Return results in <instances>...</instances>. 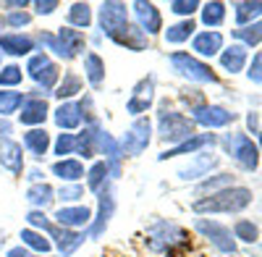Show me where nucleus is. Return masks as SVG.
<instances>
[{
	"label": "nucleus",
	"instance_id": "52",
	"mask_svg": "<svg viewBox=\"0 0 262 257\" xmlns=\"http://www.w3.org/2000/svg\"><path fill=\"white\" fill-rule=\"evenodd\" d=\"M32 6H34L37 16H50V13H55V8H60L58 0H34Z\"/></svg>",
	"mask_w": 262,
	"mask_h": 257
},
{
	"label": "nucleus",
	"instance_id": "11",
	"mask_svg": "<svg viewBox=\"0 0 262 257\" xmlns=\"http://www.w3.org/2000/svg\"><path fill=\"white\" fill-rule=\"evenodd\" d=\"M217 163H221V158H217L215 153H207V149H205V153L191 155L189 163L176 170V176L181 181H200V179H207L210 176V170H215Z\"/></svg>",
	"mask_w": 262,
	"mask_h": 257
},
{
	"label": "nucleus",
	"instance_id": "24",
	"mask_svg": "<svg viewBox=\"0 0 262 257\" xmlns=\"http://www.w3.org/2000/svg\"><path fill=\"white\" fill-rule=\"evenodd\" d=\"M48 113H50V108H48L45 100H39V97H27L24 105H21L18 121L24 123V126H29V128H39L42 123L48 121Z\"/></svg>",
	"mask_w": 262,
	"mask_h": 257
},
{
	"label": "nucleus",
	"instance_id": "2",
	"mask_svg": "<svg viewBox=\"0 0 262 257\" xmlns=\"http://www.w3.org/2000/svg\"><path fill=\"white\" fill-rule=\"evenodd\" d=\"M147 247L158 254H168L173 257L176 249H186L189 247V233L168 218H158L147 226Z\"/></svg>",
	"mask_w": 262,
	"mask_h": 257
},
{
	"label": "nucleus",
	"instance_id": "20",
	"mask_svg": "<svg viewBox=\"0 0 262 257\" xmlns=\"http://www.w3.org/2000/svg\"><path fill=\"white\" fill-rule=\"evenodd\" d=\"M48 239H53V244L58 247V252H60L63 257H71V254L84 244L86 233H84V231H71V228H63V226H55V223H53V228L48 231Z\"/></svg>",
	"mask_w": 262,
	"mask_h": 257
},
{
	"label": "nucleus",
	"instance_id": "8",
	"mask_svg": "<svg viewBox=\"0 0 262 257\" xmlns=\"http://www.w3.org/2000/svg\"><path fill=\"white\" fill-rule=\"evenodd\" d=\"M113 216H116V195H113V186L107 184L97 195V212L92 216V223L86 226V239H100L111 226Z\"/></svg>",
	"mask_w": 262,
	"mask_h": 257
},
{
	"label": "nucleus",
	"instance_id": "5",
	"mask_svg": "<svg viewBox=\"0 0 262 257\" xmlns=\"http://www.w3.org/2000/svg\"><path fill=\"white\" fill-rule=\"evenodd\" d=\"M168 63L176 76L186 79V81H194V84H217V74L210 69V63H205L202 58H196L186 50H176L168 55Z\"/></svg>",
	"mask_w": 262,
	"mask_h": 257
},
{
	"label": "nucleus",
	"instance_id": "33",
	"mask_svg": "<svg viewBox=\"0 0 262 257\" xmlns=\"http://www.w3.org/2000/svg\"><path fill=\"white\" fill-rule=\"evenodd\" d=\"M228 16V6L221 3V0H212V3H202L200 8V18H202V24L215 29V27H223V21Z\"/></svg>",
	"mask_w": 262,
	"mask_h": 257
},
{
	"label": "nucleus",
	"instance_id": "10",
	"mask_svg": "<svg viewBox=\"0 0 262 257\" xmlns=\"http://www.w3.org/2000/svg\"><path fill=\"white\" fill-rule=\"evenodd\" d=\"M97 24L105 37L116 34L121 27L128 24V6L121 3V0H105V3L97 6Z\"/></svg>",
	"mask_w": 262,
	"mask_h": 257
},
{
	"label": "nucleus",
	"instance_id": "1",
	"mask_svg": "<svg viewBox=\"0 0 262 257\" xmlns=\"http://www.w3.org/2000/svg\"><path fill=\"white\" fill-rule=\"evenodd\" d=\"M252 200H254L252 189L233 184L228 189L215 191V195L194 200L191 202V210L200 212V216H233V212H244L252 205Z\"/></svg>",
	"mask_w": 262,
	"mask_h": 257
},
{
	"label": "nucleus",
	"instance_id": "32",
	"mask_svg": "<svg viewBox=\"0 0 262 257\" xmlns=\"http://www.w3.org/2000/svg\"><path fill=\"white\" fill-rule=\"evenodd\" d=\"M259 16H262V3H259V0H244V3L233 6V18H236L238 29L259 21Z\"/></svg>",
	"mask_w": 262,
	"mask_h": 257
},
{
	"label": "nucleus",
	"instance_id": "15",
	"mask_svg": "<svg viewBox=\"0 0 262 257\" xmlns=\"http://www.w3.org/2000/svg\"><path fill=\"white\" fill-rule=\"evenodd\" d=\"M131 11H134V18H137V27L152 37V34H160L163 32V16L158 11L155 3H144V0H134V3L128 6Z\"/></svg>",
	"mask_w": 262,
	"mask_h": 257
},
{
	"label": "nucleus",
	"instance_id": "46",
	"mask_svg": "<svg viewBox=\"0 0 262 257\" xmlns=\"http://www.w3.org/2000/svg\"><path fill=\"white\" fill-rule=\"evenodd\" d=\"M48 63H50V55L45 53V50H37V53H32L29 55V60H27V74L32 76V79H37L39 74H42V69H45L48 66Z\"/></svg>",
	"mask_w": 262,
	"mask_h": 257
},
{
	"label": "nucleus",
	"instance_id": "36",
	"mask_svg": "<svg viewBox=\"0 0 262 257\" xmlns=\"http://www.w3.org/2000/svg\"><path fill=\"white\" fill-rule=\"evenodd\" d=\"M194 29H196L194 18H181V21H176V24H170L163 32V37H165V42H170V45H181V42H189V37H194Z\"/></svg>",
	"mask_w": 262,
	"mask_h": 257
},
{
	"label": "nucleus",
	"instance_id": "23",
	"mask_svg": "<svg viewBox=\"0 0 262 257\" xmlns=\"http://www.w3.org/2000/svg\"><path fill=\"white\" fill-rule=\"evenodd\" d=\"M100 155L107 165V174H111V179H118L121 176V163H123V149L118 144V139L105 128L102 134V144H100Z\"/></svg>",
	"mask_w": 262,
	"mask_h": 257
},
{
	"label": "nucleus",
	"instance_id": "22",
	"mask_svg": "<svg viewBox=\"0 0 262 257\" xmlns=\"http://www.w3.org/2000/svg\"><path fill=\"white\" fill-rule=\"evenodd\" d=\"M111 42H116L118 48H126V50H134V53H142V50H147V42H149V37L137 27V24H128L126 27H121L116 34H111L107 37Z\"/></svg>",
	"mask_w": 262,
	"mask_h": 257
},
{
	"label": "nucleus",
	"instance_id": "47",
	"mask_svg": "<svg viewBox=\"0 0 262 257\" xmlns=\"http://www.w3.org/2000/svg\"><path fill=\"white\" fill-rule=\"evenodd\" d=\"M202 3H196V0H170L168 3V11L176 13V16H184V18H191L194 11H200Z\"/></svg>",
	"mask_w": 262,
	"mask_h": 257
},
{
	"label": "nucleus",
	"instance_id": "28",
	"mask_svg": "<svg viewBox=\"0 0 262 257\" xmlns=\"http://www.w3.org/2000/svg\"><path fill=\"white\" fill-rule=\"evenodd\" d=\"M21 142H24L21 147H24V149H29V153H32L37 160H42V158H45V155H48V149L53 147V142H50V134H48L42 126H39V128H29V132H24Z\"/></svg>",
	"mask_w": 262,
	"mask_h": 257
},
{
	"label": "nucleus",
	"instance_id": "39",
	"mask_svg": "<svg viewBox=\"0 0 262 257\" xmlns=\"http://www.w3.org/2000/svg\"><path fill=\"white\" fill-rule=\"evenodd\" d=\"M231 37L238 39V45H244V48H254V45H259V42H262V18L254 21V24H249V27L233 29Z\"/></svg>",
	"mask_w": 262,
	"mask_h": 257
},
{
	"label": "nucleus",
	"instance_id": "35",
	"mask_svg": "<svg viewBox=\"0 0 262 257\" xmlns=\"http://www.w3.org/2000/svg\"><path fill=\"white\" fill-rule=\"evenodd\" d=\"M84 179H86V189L95 191V195H100V191L111 184V174H107L105 160H95V163L90 165V170H86Z\"/></svg>",
	"mask_w": 262,
	"mask_h": 257
},
{
	"label": "nucleus",
	"instance_id": "18",
	"mask_svg": "<svg viewBox=\"0 0 262 257\" xmlns=\"http://www.w3.org/2000/svg\"><path fill=\"white\" fill-rule=\"evenodd\" d=\"M102 134H105V126L102 123L84 126L81 132L76 134V155H81L84 160L97 158L100 155V144H102Z\"/></svg>",
	"mask_w": 262,
	"mask_h": 257
},
{
	"label": "nucleus",
	"instance_id": "27",
	"mask_svg": "<svg viewBox=\"0 0 262 257\" xmlns=\"http://www.w3.org/2000/svg\"><path fill=\"white\" fill-rule=\"evenodd\" d=\"M50 170H53V176H58L63 184H79V181L86 176L84 163H81L79 158H63V160H55Z\"/></svg>",
	"mask_w": 262,
	"mask_h": 257
},
{
	"label": "nucleus",
	"instance_id": "17",
	"mask_svg": "<svg viewBox=\"0 0 262 257\" xmlns=\"http://www.w3.org/2000/svg\"><path fill=\"white\" fill-rule=\"evenodd\" d=\"M217 142H221V139H217L215 134H194V137H189L186 142H181V144H176V147L163 149V153L158 155V160L179 158V155H196V153H205V149L215 147Z\"/></svg>",
	"mask_w": 262,
	"mask_h": 257
},
{
	"label": "nucleus",
	"instance_id": "7",
	"mask_svg": "<svg viewBox=\"0 0 262 257\" xmlns=\"http://www.w3.org/2000/svg\"><path fill=\"white\" fill-rule=\"evenodd\" d=\"M194 228L196 233H202V237L217 249V252H223V254H236V239H233V231L223 223H217V221H210V218H196L194 221Z\"/></svg>",
	"mask_w": 262,
	"mask_h": 257
},
{
	"label": "nucleus",
	"instance_id": "62",
	"mask_svg": "<svg viewBox=\"0 0 262 257\" xmlns=\"http://www.w3.org/2000/svg\"><path fill=\"white\" fill-rule=\"evenodd\" d=\"M0 69H3V66H0Z\"/></svg>",
	"mask_w": 262,
	"mask_h": 257
},
{
	"label": "nucleus",
	"instance_id": "3",
	"mask_svg": "<svg viewBox=\"0 0 262 257\" xmlns=\"http://www.w3.org/2000/svg\"><path fill=\"white\" fill-rule=\"evenodd\" d=\"M194 121L186 118L181 111L170 108L168 100L160 102V111H158V139L165 142L168 147H176L181 142H186L189 137H194Z\"/></svg>",
	"mask_w": 262,
	"mask_h": 257
},
{
	"label": "nucleus",
	"instance_id": "49",
	"mask_svg": "<svg viewBox=\"0 0 262 257\" xmlns=\"http://www.w3.org/2000/svg\"><path fill=\"white\" fill-rule=\"evenodd\" d=\"M79 111H81V121H84V126L100 123V118H97V113H95V100H92L90 92H86V95L79 100Z\"/></svg>",
	"mask_w": 262,
	"mask_h": 257
},
{
	"label": "nucleus",
	"instance_id": "43",
	"mask_svg": "<svg viewBox=\"0 0 262 257\" xmlns=\"http://www.w3.org/2000/svg\"><path fill=\"white\" fill-rule=\"evenodd\" d=\"M53 155H58V160L69 158V155H76V134H71V132L58 134L55 142H53Z\"/></svg>",
	"mask_w": 262,
	"mask_h": 257
},
{
	"label": "nucleus",
	"instance_id": "31",
	"mask_svg": "<svg viewBox=\"0 0 262 257\" xmlns=\"http://www.w3.org/2000/svg\"><path fill=\"white\" fill-rule=\"evenodd\" d=\"M105 60L97 55V53H86L84 55V79L90 81V87L100 90L105 84Z\"/></svg>",
	"mask_w": 262,
	"mask_h": 257
},
{
	"label": "nucleus",
	"instance_id": "9",
	"mask_svg": "<svg viewBox=\"0 0 262 257\" xmlns=\"http://www.w3.org/2000/svg\"><path fill=\"white\" fill-rule=\"evenodd\" d=\"M155 87H158V79L152 76V74L142 76L134 84V90H131L128 100H126V113L134 116V118H142V113H147L152 108V102H155Z\"/></svg>",
	"mask_w": 262,
	"mask_h": 257
},
{
	"label": "nucleus",
	"instance_id": "25",
	"mask_svg": "<svg viewBox=\"0 0 262 257\" xmlns=\"http://www.w3.org/2000/svg\"><path fill=\"white\" fill-rule=\"evenodd\" d=\"M53 121L60 132H74V128L81 126V111H79V102L69 100V102H60L58 108L53 111Z\"/></svg>",
	"mask_w": 262,
	"mask_h": 257
},
{
	"label": "nucleus",
	"instance_id": "59",
	"mask_svg": "<svg viewBox=\"0 0 262 257\" xmlns=\"http://www.w3.org/2000/svg\"><path fill=\"white\" fill-rule=\"evenodd\" d=\"M3 27H6V24H3V18H0V29H3ZM0 34H3V32H0Z\"/></svg>",
	"mask_w": 262,
	"mask_h": 257
},
{
	"label": "nucleus",
	"instance_id": "14",
	"mask_svg": "<svg viewBox=\"0 0 262 257\" xmlns=\"http://www.w3.org/2000/svg\"><path fill=\"white\" fill-rule=\"evenodd\" d=\"M92 216L95 212L86 205H63V207L55 210L53 223L63 226V228H71V231H79V228H86L92 223Z\"/></svg>",
	"mask_w": 262,
	"mask_h": 257
},
{
	"label": "nucleus",
	"instance_id": "6",
	"mask_svg": "<svg viewBox=\"0 0 262 257\" xmlns=\"http://www.w3.org/2000/svg\"><path fill=\"white\" fill-rule=\"evenodd\" d=\"M149 142H152V121L147 116L134 118V121H131V126L123 132V137L118 139V144L123 149V158L142 155L144 149L149 147Z\"/></svg>",
	"mask_w": 262,
	"mask_h": 257
},
{
	"label": "nucleus",
	"instance_id": "30",
	"mask_svg": "<svg viewBox=\"0 0 262 257\" xmlns=\"http://www.w3.org/2000/svg\"><path fill=\"white\" fill-rule=\"evenodd\" d=\"M27 202L32 205V210H48V207L55 202V189H53L48 181L32 184V186L27 189Z\"/></svg>",
	"mask_w": 262,
	"mask_h": 257
},
{
	"label": "nucleus",
	"instance_id": "45",
	"mask_svg": "<svg viewBox=\"0 0 262 257\" xmlns=\"http://www.w3.org/2000/svg\"><path fill=\"white\" fill-rule=\"evenodd\" d=\"M55 200H60L63 205H81L84 186L81 184H60V189L55 191Z\"/></svg>",
	"mask_w": 262,
	"mask_h": 257
},
{
	"label": "nucleus",
	"instance_id": "42",
	"mask_svg": "<svg viewBox=\"0 0 262 257\" xmlns=\"http://www.w3.org/2000/svg\"><path fill=\"white\" fill-rule=\"evenodd\" d=\"M231 231H233V239H236V242H244V244L259 242V228H257V223H252V221H247V218L236 221Z\"/></svg>",
	"mask_w": 262,
	"mask_h": 257
},
{
	"label": "nucleus",
	"instance_id": "21",
	"mask_svg": "<svg viewBox=\"0 0 262 257\" xmlns=\"http://www.w3.org/2000/svg\"><path fill=\"white\" fill-rule=\"evenodd\" d=\"M0 168H6L11 176L24 174V147H21L16 139L0 142Z\"/></svg>",
	"mask_w": 262,
	"mask_h": 257
},
{
	"label": "nucleus",
	"instance_id": "50",
	"mask_svg": "<svg viewBox=\"0 0 262 257\" xmlns=\"http://www.w3.org/2000/svg\"><path fill=\"white\" fill-rule=\"evenodd\" d=\"M3 24H6V27H11V29L29 27V24H32V13H29V11H11V13H6Z\"/></svg>",
	"mask_w": 262,
	"mask_h": 257
},
{
	"label": "nucleus",
	"instance_id": "48",
	"mask_svg": "<svg viewBox=\"0 0 262 257\" xmlns=\"http://www.w3.org/2000/svg\"><path fill=\"white\" fill-rule=\"evenodd\" d=\"M27 223H29V228L42 231V233H48L53 228V218L45 216V210H29L27 212Z\"/></svg>",
	"mask_w": 262,
	"mask_h": 257
},
{
	"label": "nucleus",
	"instance_id": "55",
	"mask_svg": "<svg viewBox=\"0 0 262 257\" xmlns=\"http://www.w3.org/2000/svg\"><path fill=\"white\" fill-rule=\"evenodd\" d=\"M247 126L252 128V134H259V128H262V126H259V116H257L254 111L247 116Z\"/></svg>",
	"mask_w": 262,
	"mask_h": 257
},
{
	"label": "nucleus",
	"instance_id": "41",
	"mask_svg": "<svg viewBox=\"0 0 262 257\" xmlns=\"http://www.w3.org/2000/svg\"><path fill=\"white\" fill-rule=\"evenodd\" d=\"M233 186V176L231 174H215V176H207L200 181V186H196V191L200 195H215V191H221V189H228Z\"/></svg>",
	"mask_w": 262,
	"mask_h": 257
},
{
	"label": "nucleus",
	"instance_id": "13",
	"mask_svg": "<svg viewBox=\"0 0 262 257\" xmlns=\"http://www.w3.org/2000/svg\"><path fill=\"white\" fill-rule=\"evenodd\" d=\"M55 39H58V53L55 55L60 60H74L86 48V34L79 32V29H71V27H60L55 32Z\"/></svg>",
	"mask_w": 262,
	"mask_h": 257
},
{
	"label": "nucleus",
	"instance_id": "51",
	"mask_svg": "<svg viewBox=\"0 0 262 257\" xmlns=\"http://www.w3.org/2000/svg\"><path fill=\"white\" fill-rule=\"evenodd\" d=\"M247 79L252 84H262V53H254L252 55V63L247 69Z\"/></svg>",
	"mask_w": 262,
	"mask_h": 257
},
{
	"label": "nucleus",
	"instance_id": "54",
	"mask_svg": "<svg viewBox=\"0 0 262 257\" xmlns=\"http://www.w3.org/2000/svg\"><path fill=\"white\" fill-rule=\"evenodd\" d=\"M6 257H32V252H29L24 244H18V247H11V249L6 252Z\"/></svg>",
	"mask_w": 262,
	"mask_h": 257
},
{
	"label": "nucleus",
	"instance_id": "56",
	"mask_svg": "<svg viewBox=\"0 0 262 257\" xmlns=\"http://www.w3.org/2000/svg\"><path fill=\"white\" fill-rule=\"evenodd\" d=\"M11 132H13V123H11L8 118H0V137L11 139Z\"/></svg>",
	"mask_w": 262,
	"mask_h": 257
},
{
	"label": "nucleus",
	"instance_id": "26",
	"mask_svg": "<svg viewBox=\"0 0 262 257\" xmlns=\"http://www.w3.org/2000/svg\"><path fill=\"white\" fill-rule=\"evenodd\" d=\"M217 58H221V66H223V71H228V74H242V71L247 69L249 50H247L244 45H238V42H233L231 48H223Z\"/></svg>",
	"mask_w": 262,
	"mask_h": 257
},
{
	"label": "nucleus",
	"instance_id": "61",
	"mask_svg": "<svg viewBox=\"0 0 262 257\" xmlns=\"http://www.w3.org/2000/svg\"><path fill=\"white\" fill-rule=\"evenodd\" d=\"M231 257H236V254H231Z\"/></svg>",
	"mask_w": 262,
	"mask_h": 257
},
{
	"label": "nucleus",
	"instance_id": "29",
	"mask_svg": "<svg viewBox=\"0 0 262 257\" xmlns=\"http://www.w3.org/2000/svg\"><path fill=\"white\" fill-rule=\"evenodd\" d=\"M81 92H84V79L76 71H63V76H60V81H58V87H55L53 95L60 102H69V100H74Z\"/></svg>",
	"mask_w": 262,
	"mask_h": 257
},
{
	"label": "nucleus",
	"instance_id": "12",
	"mask_svg": "<svg viewBox=\"0 0 262 257\" xmlns=\"http://www.w3.org/2000/svg\"><path fill=\"white\" fill-rule=\"evenodd\" d=\"M194 126H205V128H226L228 123L236 121V113L223 108V105H202V108L191 111Z\"/></svg>",
	"mask_w": 262,
	"mask_h": 257
},
{
	"label": "nucleus",
	"instance_id": "19",
	"mask_svg": "<svg viewBox=\"0 0 262 257\" xmlns=\"http://www.w3.org/2000/svg\"><path fill=\"white\" fill-rule=\"evenodd\" d=\"M191 55L196 58H215V55H221L223 50V34L217 32V29H205V32H196L191 37Z\"/></svg>",
	"mask_w": 262,
	"mask_h": 257
},
{
	"label": "nucleus",
	"instance_id": "16",
	"mask_svg": "<svg viewBox=\"0 0 262 257\" xmlns=\"http://www.w3.org/2000/svg\"><path fill=\"white\" fill-rule=\"evenodd\" d=\"M37 50V39L27 32H3L0 34V53L11 55V58H21V55H32Z\"/></svg>",
	"mask_w": 262,
	"mask_h": 257
},
{
	"label": "nucleus",
	"instance_id": "34",
	"mask_svg": "<svg viewBox=\"0 0 262 257\" xmlns=\"http://www.w3.org/2000/svg\"><path fill=\"white\" fill-rule=\"evenodd\" d=\"M92 18H95V16H92V6H90V3H71V6H69V13H66L69 27H71V29L76 27L79 32H81V29H90V27H92Z\"/></svg>",
	"mask_w": 262,
	"mask_h": 257
},
{
	"label": "nucleus",
	"instance_id": "58",
	"mask_svg": "<svg viewBox=\"0 0 262 257\" xmlns=\"http://www.w3.org/2000/svg\"><path fill=\"white\" fill-rule=\"evenodd\" d=\"M259 137H262V128H259ZM259 155H262V144H259Z\"/></svg>",
	"mask_w": 262,
	"mask_h": 257
},
{
	"label": "nucleus",
	"instance_id": "37",
	"mask_svg": "<svg viewBox=\"0 0 262 257\" xmlns=\"http://www.w3.org/2000/svg\"><path fill=\"white\" fill-rule=\"evenodd\" d=\"M18 239H21V244H24L27 249H34L37 254H48L53 249V242L48 239V233L34 231V228H24L18 233Z\"/></svg>",
	"mask_w": 262,
	"mask_h": 257
},
{
	"label": "nucleus",
	"instance_id": "4",
	"mask_svg": "<svg viewBox=\"0 0 262 257\" xmlns=\"http://www.w3.org/2000/svg\"><path fill=\"white\" fill-rule=\"evenodd\" d=\"M221 144L226 147V155L242 168V170H247V174H254V170L259 168V163H262V155H259V144L249 137V134H244V132H231V134H226L223 139H221Z\"/></svg>",
	"mask_w": 262,
	"mask_h": 257
},
{
	"label": "nucleus",
	"instance_id": "38",
	"mask_svg": "<svg viewBox=\"0 0 262 257\" xmlns=\"http://www.w3.org/2000/svg\"><path fill=\"white\" fill-rule=\"evenodd\" d=\"M27 95L24 92H16V90H0V118H11L13 113L21 111Z\"/></svg>",
	"mask_w": 262,
	"mask_h": 257
},
{
	"label": "nucleus",
	"instance_id": "44",
	"mask_svg": "<svg viewBox=\"0 0 262 257\" xmlns=\"http://www.w3.org/2000/svg\"><path fill=\"white\" fill-rule=\"evenodd\" d=\"M21 81H24V71L18 63H8L0 69V90H16Z\"/></svg>",
	"mask_w": 262,
	"mask_h": 257
},
{
	"label": "nucleus",
	"instance_id": "60",
	"mask_svg": "<svg viewBox=\"0 0 262 257\" xmlns=\"http://www.w3.org/2000/svg\"><path fill=\"white\" fill-rule=\"evenodd\" d=\"M37 257H53V254H37Z\"/></svg>",
	"mask_w": 262,
	"mask_h": 257
},
{
	"label": "nucleus",
	"instance_id": "40",
	"mask_svg": "<svg viewBox=\"0 0 262 257\" xmlns=\"http://www.w3.org/2000/svg\"><path fill=\"white\" fill-rule=\"evenodd\" d=\"M37 81V90H42V92H48V95H53L50 90H55L58 87V81H60V66L55 60H50L45 69H42V74L34 79Z\"/></svg>",
	"mask_w": 262,
	"mask_h": 257
},
{
	"label": "nucleus",
	"instance_id": "53",
	"mask_svg": "<svg viewBox=\"0 0 262 257\" xmlns=\"http://www.w3.org/2000/svg\"><path fill=\"white\" fill-rule=\"evenodd\" d=\"M0 6L6 8V13H11V11H24V8L29 6V0H3Z\"/></svg>",
	"mask_w": 262,
	"mask_h": 257
},
{
	"label": "nucleus",
	"instance_id": "57",
	"mask_svg": "<svg viewBox=\"0 0 262 257\" xmlns=\"http://www.w3.org/2000/svg\"><path fill=\"white\" fill-rule=\"evenodd\" d=\"M27 179H29L32 184H39V181H45V174H42V170H39V168H32Z\"/></svg>",
	"mask_w": 262,
	"mask_h": 257
}]
</instances>
